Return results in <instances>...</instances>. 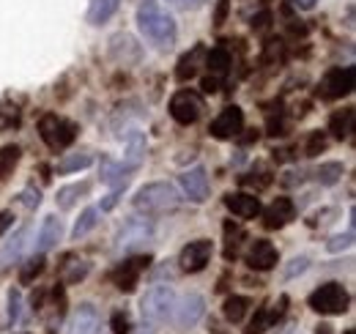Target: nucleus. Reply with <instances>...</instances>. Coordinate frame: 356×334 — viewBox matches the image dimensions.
<instances>
[{"mask_svg": "<svg viewBox=\"0 0 356 334\" xmlns=\"http://www.w3.org/2000/svg\"><path fill=\"white\" fill-rule=\"evenodd\" d=\"M137 28L156 49H170L176 44V19L170 14H165L154 0H145L137 8Z\"/></svg>", "mask_w": 356, "mask_h": 334, "instance_id": "obj_1", "label": "nucleus"}, {"mask_svg": "<svg viewBox=\"0 0 356 334\" xmlns=\"http://www.w3.org/2000/svg\"><path fill=\"white\" fill-rule=\"evenodd\" d=\"M132 203L140 214H165V211H173L181 203V195H178L173 184L154 181V184H145L143 189H137Z\"/></svg>", "mask_w": 356, "mask_h": 334, "instance_id": "obj_2", "label": "nucleus"}, {"mask_svg": "<svg viewBox=\"0 0 356 334\" xmlns=\"http://www.w3.org/2000/svg\"><path fill=\"white\" fill-rule=\"evenodd\" d=\"M307 304L321 315H343L351 304V296L340 283H326V285H321L310 293Z\"/></svg>", "mask_w": 356, "mask_h": 334, "instance_id": "obj_3", "label": "nucleus"}, {"mask_svg": "<svg viewBox=\"0 0 356 334\" xmlns=\"http://www.w3.org/2000/svg\"><path fill=\"white\" fill-rule=\"evenodd\" d=\"M173 304H176V293L168 285H156L151 291H145L143 301H140V312H143V321L145 324H159L165 321L170 312H173Z\"/></svg>", "mask_w": 356, "mask_h": 334, "instance_id": "obj_4", "label": "nucleus"}, {"mask_svg": "<svg viewBox=\"0 0 356 334\" xmlns=\"http://www.w3.org/2000/svg\"><path fill=\"white\" fill-rule=\"evenodd\" d=\"M39 134L52 151H63L77 140V126L60 118V116H55V113H49L39 121Z\"/></svg>", "mask_w": 356, "mask_h": 334, "instance_id": "obj_5", "label": "nucleus"}, {"mask_svg": "<svg viewBox=\"0 0 356 334\" xmlns=\"http://www.w3.org/2000/svg\"><path fill=\"white\" fill-rule=\"evenodd\" d=\"M203 312H206V299L200 293H186V296H181V301L173 304V321H176L178 329L197 326Z\"/></svg>", "mask_w": 356, "mask_h": 334, "instance_id": "obj_6", "label": "nucleus"}, {"mask_svg": "<svg viewBox=\"0 0 356 334\" xmlns=\"http://www.w3.org/2000/svg\"><path fill=\"white\" fill-rule=\"evenodd\" d=\"M200 113H203V99L195 90H178L176 96L170 99V116H173L176 124H195L200 118Z\"/></svg>", "mask_w": 356, "mask_h": 334, "instance_id": "obj_7", "label": "nucleus"}, {"mask_svg": "<svg viewBox=\"0 0 356 334\" xmlns=\"http://www.w3.org/2000/svg\"><path fill=\"white\" fill-rule=\"evenodd\" d=\"M354 77L356 72L351 66H337V69H329L321 80V93L326 99H343L354 90Z\"/></svg>", "mask_w": 356, "mask_h": 334, "instance_id": "obj_8", "label": "nucleus"}, {"mask_svg": "<svg viewBox=\"0 0 356 334\" xmlns=\"http://www.w3.org/2000/svg\"><path fill=\"white\" fill-rule=\"evenodd\" d=\"M211 255H214V244H211L209 239H197V241H189V244L181 250L178 263H181L184 271L197 274V271H203V269L209 266Z\"/></svg>", "mask_w": 356, "mask_h": 334, "instance_id": "obj_9", "label": "nucleus"}, {"mask_svg": "<svg viewBox=\"0 0 356 334\" xmlns=\"http://www.w3.org/2000/svg\"><path fill=\"white\" fill-rule=\"evenodd\" d=\"M154 236V225L148 222V219H129L124 228H121V233H118V247L124 252H132L137 247H143L148 239Z\"/></svg>", "mask_w": 356, "mask_h": 334, "instance_id": "obj_10", "label": "nucleus"}, {"mask_svg": "<svg viewBox=\"0 0 356 334\" xmlns=\"http://www.w3.org/2000/svg\"><path fill=\"white\" fill-rule=\"evenodd\" d=\"M241 129H244V113H241V107H236V104L225 107L222 113L211 121V134H214L217 140H233V137H238Z\"/></svg>", "mask_w": 356, "mask_h": 334, "instance_id": "obj_11", "label": "nucleus"}, {"mask_svg": "<svg viewBox=\"0 0 356 334\" xmlns=\"http://www.w3.org/2000/svg\"><path fill=\"white\" fill-rule=\"evenodd\" d=\"M151 263V257H132V260H124L115 271H113V283L121 293H132L140 283V274L143 269Z\"/></svg>", "mask_w": 356, "mask_h": 334, "instance_id": "obj_12", "label": "nucleus"}, {"mask_svg": "<svg viewBox=\"0 0 356 334\" xmlns=\"http://www.w3.org/2000/svg\"><path fill=\"white\" fill-rule=\"evenodd\" d=\"M181 189L184 195L192 200V203H203L209 198V175H206V167H192V170H184L181 173Z\"/></svg>", "mask_w": 356, "mask_h": 334, "instance_id": "obj_13", "label": "nucleus"}, {"mask_svg": "<svg viewBox=\"0 0 356 334\" xmlns=\"http://www.w3.org/2000/svg\"><path fill=\"white\" fill-rule=\"evenodd\" d=\"M225 209L238 219H255L261 214V200L250 192H230L225 195Z\"/></svg>", "mask_w": 356, "mask_h": 334, "instance_id": "obj_14", "label": "nucleus"}, {"mask_svg": "<svg viewBox=\"0 0 356 334\" xmlns=\"http://www.w3.org/2000/svg\"><path fill=\"white\" fill-rule=\"evenodd\" d=\"M277 260H280V255H277V247L266 241V239H258L250 252H247V263H250V269H255V271H268V269H274L277 266Z\"/></svg>", "mask_w": 356, "mask_h": 334, "instance_id": "obj_15", "label": "nucleus"}, {"mask_svg": "<svg viewBox=\"0 0 356 334\" xmlns=\"http://www.w3.org/2000/svg\"><path fill=\"white\" fill-rule=\"evenodd\" d=\"M293 216H296L293 200H291V198H277V200L264 211V225H266L268 230H280V228H285Z\"/></svg>", "mask_w": 356, "mask_h": 334, "instance_id": "obj_16", "label": "nucleus"}, {"mask_svg": "<svg viewBox=\"0 0 356 334\" xmlns=\"http://www.w3.org/2000/svg\"><path fill=\"white\" fill-rule=\"evenodd\" d=\"M285 304H288V299H285V296H280V301H277L274 307H264V310L252 318V324H250L247 334H264L268 326H274V324L285 315Z\"/></svg>", "mask_w": 356, "mask_h": 334, "instance_id": "obj_17", "label": "nucleus"}, {"mask_svg": "<svg viewBox=\"0 0 356 334\" xmlns=\"http://www.w3.org/2000/svg\"><path fill=\"white\" fill-rule=\"evenodd\" d=\"M96 326V307L90 301H83L74 315L69 318V326H66V334H90Z\"/></svg>", "mask_w": 356, "mask_h": 334, "instance_id": "obj_18", "label": "nucleus"}, {"mask_svg": "<svg viewBox=\"0 0 356 334\" xmlns=\"http://www.w3.org/2000/svg\"><path fill=\"white\" fill-rule=\"evenodd\" d=\"M110 55H113L118 63L129 66V63H137V61H140V47H137V42H134L132 36L118 33V36L110 42Z\"/></svg>", "mask_w": 356, "mask_h": 334, "instance_id": "obj_19", "label": "nucleus"}, {"mask_svg": "<svg viewBox=\"0 0 356 334\" xmlns=\"http://www.w3.org/2000/svg\"><path fill=\"white\" fill-rule=\"evenodd\" d=\"M132 173H134L132 167H127L124 162H121V165H118V162H110V159L102 162V181L110 184L115 192H118L121 186H127V181H129Z\"/></svg>", "mask_w": 356, "mask_h": 334, "instance_id": "obj_20", "label": "nucleus"}, {"mask_svg": "<svg viewBox=\"0 0 356 334\" xmlns=\"http://www.w3.org/2000/svg\"><path fill=\"white\" fill-rule=\"evenodd\" d=\"M60 236H63V225H60V219H58V216H47L44 225H42V230H39L36 250L44 255L47 250H52V247L60 241Z\"/></svg>", "mask_w": 356, "mask_h": 334, "instance_id": "obj_21", "label": "nucleus"}, {"mask_svg": "<svg viewBox=\"0 0 356 334\" xmlns=\"http://www.w3.org/2000/svg\"><path fill=\"white\" fill-rule=\"evenodd\" d=\"M143 157H145V137H143V132L132 129L129 137H127V157H124V165L137 170L140 162H143Z\"/></svg>", "mask_w": 356, "mask_h": 334, "instance_id": "obj_22", "label": "nucleus"}, {"mask_svg": "<svg viewBox=\"0 0 356 334\" xmlns=\"http://www.w3.org/2000/svg\"><path fill=\"white\" fill-rule=\"evenodd\" d=\"M118 6H121V0H90L88 22L90 25H104L118 11Z\"/></svg>", "mask_w": 356, "mask_h": 334, "instance_id": "obj_23", "label": "nucleus"}, {"mask_svg": "<svg viewBox=\"0 0 356 334\" xmlns=\"http://www.w3.org/2000/svg\"><path fill=\"white\" fill-rule=\"evenodd\" d=\"M247 310H250V299L247 296H227L225 299L222 315L230 324H241L244 315H247Z\"/></svg>", "mask_w": 356, "mask_h": 334, "instance_id": "obj_24", "label": "nucleus"}, {"mask_svg": "<svg viewBox=\"0 0 356 334\" xmlns=\"http://www.w3.org/2000/svg\"><path fill=\"white\" fill-rule=\"evenodd\" d=\"M206 66H209L211 77L222 80L225 74H227V69H230V52H227L225 47H217V49H211V52L206 55Z\"/></svg>", "mask_w": 356, "mask_h": 334, "instance_id": "obj_25", "label": "nucleus"}, {"mask_svg": "<svg viewBox=\"0 0 356 334\" xmlns=\"http://www.w3.org/2000/svg\"><path fill=\"white\" fill-rule=\"evenodd\" d=\"M354 129V110H340L329 118V132L337 137V140H346Z\"/></svg>", "mask_w": 356, "mask_h": 334, "instance_id": "obj_26", "label": "nucleus"}, {"mask_svg": "<svg viewBox=\"0 0 356 334\" xmlns=\"http://www.w3.org/2000/svg\"><path fill=\"white\" fill-rule=\"evenodd\" d=\"M203 55V47H195L192 52H186L181 61H178V69H176V77L181 83H186V80H192L195 74H197V58Z\"/></svg>", "mask_w": 356, "mask_h": 334, "instance_id": "obj_27", "label": "nucleus"}, {"mask_svg": "<svg viewBox=\"0 0 356 334\" xmlns=\"http://www.w3.org/2000/svg\"><path fill=\"white\" fill-rule=\"evenodd\" d=\"M28 236H31V228H22V230H19V233L11 239V244L0 252V269H3V266H8V263H14V260L19 257V252L25 250Z\"/></svg>", "mask_w": 356, "mask_h": 334, "instance_id": "obj_28", "label": "nucleus"}, {"mask_svg": "<svg viewBox=\"0 0 356 334\" xmlns=\"http://www.w3.org/2000/svg\"><path fill=\"white\" fill-rule=\"evenodd\" d=\"M90 184L88 181H83V184H72V186H63L60 192H58V209L69 211L74 203H77V198L80 195H88Z\"/></svg>", "mask_w": 356, "mask_h": 334, "instance_id": "obj_29", "label": "nucleus"}, {"mask_svg": "<svg viewBox=\"0 0 356 334\" xmlns=\"http://www.w3.org/2000/svg\"><path fill=\"white\" fill-rule=\"evenodd\" d=\"M42 271H44V255L39 252V255H33L31 260L22 263V269H19V283H22V285H31Z\"/></svg>", "mask_w": 356, "mask_h": 334, "instance_id": "obj_30", "label": "nucleus"}, {"mask_svg": "<svg viewBox=\"0 0 356 334\" xmlns=\"http://www.w3.org/2000/svg\"><path fill=\"white\" fill-rule=\"evenodd\" d=\"M96 222H99V209H93V206H90V209L83 211V216L77 219V225H74V230H72V239H74V241H80L86 233H90V230L96 228Z\"/></svg>", "mask_w": 356, "mask_h": 334, "instance_id": "obj_31", "label": "nucleus"}, {"mask_svg": "<svg viewBox=\"0 0 356 334\" xmlns=\"http://www.w3.org/2000/svg\"><path fill=\"white\" fill-rule=\"evenodd\" d=\"M19 157H22L19 145H3V148H0V178H6L8 173H14Z\"/></svg>", "mask_w": 356, "mask_h": 334, "instance_id": "obj_32", "label": "nucleus"}, {"mask_svg": "<svg viewBox=\"0 0 356 334\" xmlns=\"http://www.w3.org/2000/svg\"><path fill=\"white\" fill-rule=\"evenodd\" d=\"M343 173H346V167L340 165V162H326V165L318 167L315 178H318L323 186H332V184H337V181L343 178Z\"/></svg>", "mask_w": 356, "mask_h": 334, "instance_id": "obj_33", "label": "nucleus"}, {"mask_svg": "<svg viewBox=\"0 0 356 334\" xmlns=\"http://www.w3.org/2000/svg\"><path fill=\"white\" fill-rule=\"evenodd\" d=\"M90 165H93L90 154H74V157H66L63 162H58V173H77V170H86Z\"/></svg>", "mask_w": 356, "mask_h": 334, "instance_id": "obj_34", "label": "nucleus"}, {"mask_svg": "<svg viewBox=\"0 0 356 334\" xmlns=\"http://www.w3.org/2000/svg\"><path fill=\"white\" fill-rule=\"evenodd\" d=\"M110 332L113 334H132V321L127 312H113L110 318Z\"/></svg>", "mask_w": 356, "mask_h": 334, "instance_id": "obj_35", "label": "nucleus"}, {"mask_svg": "<svg viewBox=\"0 0 356 334\" xmlns=\"http://www.w3.org/2000/svg\"><path fill=\"white\" fill-rule=\"evenodd\" d=\"M19 307H22V296H19L17 288H11V291H8V324H11V326L19 321Z\"/></svg>", "mask_w": 356, "mask_h": 334, "instance_id": "obj_36", "label": "nucleus"}, {"mask_svg": "<svg viewBox=\"0 0 356 334\" xmlns=\"http://www.w3.org/2000/svg\"><path fill=\"white\" fill-rule=\"evenodd\" d=\"M354 244V228L348 230V233H340V236H334L329 244H326V250L329 252H343V250H348Z\"/></svg>", "mask_w": 356, "mask_h": 334, "instance_id": "obj_37", "label": "nucleus"}, {"mask_svg": "<svg viewBox=\"0 0 356 334\" xmlns=\"http://www.w3.org/2000/svg\"><path fill=\"white\" fill-rule=\"evenodd\" d=\"M307 266H310V260H307V257H293V260H291V266L285 269V280H293L296 274H305V271H307Z\"/></svg>", "mask_w": 356, "mask_h": 334, "instance_id": "obj_38", "label": "nucleus"}, {"mask_svg": "<svg viewBox=\"0 0 356 334\" xmlns=\"http://www.w3.org/2000/svg\"><path fill=\"white\" fill-rule=\"evenodd\" d=\"M323 148H326V137H323L321 132H312L310 143H307V157H315V154H321Z\"/></svg>", "mask_w": 356, "mask_h": 334, "instance_id": "obj_39", "label": "nucleus"}, {"mask_svg": "<svg viewBox=\"0 0 356 334\" xmlns=\"http://www.w3.org/2000/svg\"><path fill=\"white\" fill-rule=\"evenodd\" d=\"M19 198H22V203H25L28 209H36V206L42 203V195H39V189H33V186H28V189H25Z\"/></svg>", "mask_w": 356, "mask_h": 334, "instance_id": "obj_40", "label": "nucleus"}, {"mask_svg": "<svg viewBox=\"0 0 356 334\" xmlns=\"http://www.w3.org/2000/svg\"><path fill=\"white\" fill-rule=\"evenodd\" d=\"M227 8H230V0H220L217 14H214V25H222L225 19H227Z\"/></svg>", "mask_w": 356, "mask_h": 334, "instance_id": "obj_41", "label": "nucleus"}, {"mask_svg": "<svg viewBox=\"0 0 356 334\" xmlns=\"http://www.w3.org/2000/svg\"><path fill=\"white\" fill-rule=\"evenodd\" d=\"M268 22H271V14H268V11H261V14L252 19V28H255V31H266Z\"/></svg>", "mask_w": 356, "mask_h": 334, "instance_id": "obj_42", "label": "nucleus"}, {"mask_svg": "<svg viewBox=\"0 0 356 334\" xmlns=\"http://www.w3.org/2000/svg\"><path fill=\"white\" fill-rule=\"evenodd\" d=\"M14 225V214L11 211H0V236Z\"/></svg>", "mask_w": 356, "mask_h": 334, "instance_id": "obj_43", "label": "nucleus"}, {"mask_svg": "<svg viewBox=\"0 0 356 334\" xmlns=\"http://www.w3.org/2000/svg\"><path fill=\"white\" fill-rule=\"evenodd\" d=\"M315 3H318V0H291V6H293V8H299V11H312V8H315Z\"/></svg>", "mask_w": 356, "mask_h": 334, "instance_id": "obj_44", "label": "nucleus"}, {"mask_svg": "<svg viewBox=\"0 0 356 334\" xmlns=\"http://www.w3.org/2000/svg\"><path fill=\"white\" fill-rule=\"evenodd\" d=\"M200 88H203L206 93H214V90L220 88V80H217V77H206V80L200 83Z\"/></svg>", "mask_w": 356, "mask_h": 334, "instance_id": "obj_45", "label": "nucleus"}, {"mask_svg": "<svg viewBox=\"0 0 356 334\" xmlns=\"http://www.w3.org/2000/svg\"><path fill=\"white\" fill-rule=\"evenodd\" d=\"M118 206V192H113V195H107L104 198V203H102V211H113Z\"/></svg>", "mask_w": 356, "mask_h": 334, "instance_id": "obj_46", "label": "nucleus"}, {"mask_svg": "<svg viewBox=\"0 0 356 334\" xmlns=\"http://www.w3.org/2000/svg\"><path fill=\"white\" fill-rule=\"evenodd\" d=\"M318 334H332V326H329V324H321V326H318Z\"/></svg>", "mask_w": 356, "mask_h": 334, "instance_id": "obj_47", "label": "nucleus"}, {"mask_svg": "<svg viewBox=\"0 0 356 334\" xmlns=\"http://www.w3.org/2000/svg\"><path fill=\"white\" fill-rule=\"evenodd\" d=\"M170 3H176V6H195L197 0H170Z\"/></svg>", "mask_w": 356, "mask_h": 334, "instance_id": "obj_48", "label": "nucleus"}, {"mask_svg": "<svg viewBox=\"0 0 356 334\" xmlns=\"http://www.w3.org/2000/svg\"><path fill=\"white\" fill-rule=\"evenodd\" d=\"M140 334H151V332H140Z\"/></svg>", "mask_w": 356, "mask_h": 334, "instance_id": "obj_49", "label": "nucleus"}, {"mask_svg": "<svg viewBox=\"0 0 356 334\" xmlns=\"http://www.w3.org/2000/svg\"><path fill=\"white\" fill-rule=\"evenodd\" d=\"M346 334H354V332H346Z\"/></svg>", "mask_w": 356, "mask_h": 334, "instance_id": "obj_50", "label": "nucleus"}]
</instances>
